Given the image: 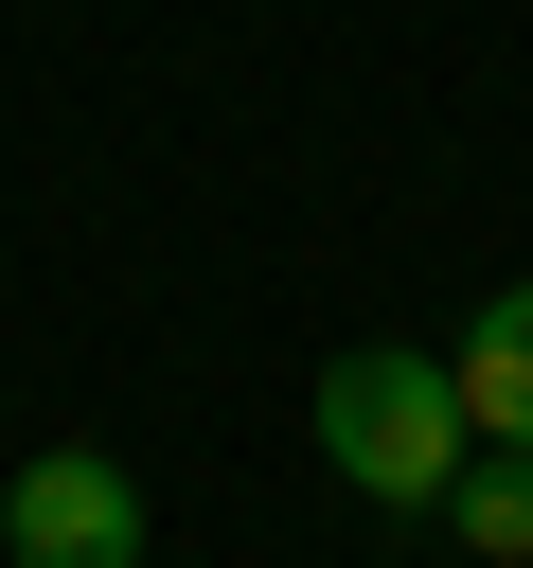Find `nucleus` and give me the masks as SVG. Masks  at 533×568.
Here are the masks:
<instances>
[{
    "label": "nucleus",
    "instance_id": "nucleus-2",
    "mask_svg": "<svg viewBox=\"0 0 533 568\" xmlns=\"http://www.w3.org/2000/svg\"><path fill=\"white\" fill-rule=\"evenodd\" d=\"M0 550L18 568H142V479L107 444H36L18 497H0Z\"/></svg>",
    "mask_w": 533,
    "mask_h": 568
},
{
    "label": "nucleus",
    "instance_id": "nucleus-4",
    "mask_svg": "<svg viewBox=\"0 0 533 568\" xmlns=\"http://www.w3.org/2000/svg\"><path fill=\"white\" fill-rule=\"evenodd\" d=\"M444 532H462L480 568H533V444H480V462L444 479Z\"/></svg>",
    "mask_w": 533,
    "mask_h": 568
},
{
    "label": "nucleus",
    "instance_id": "nucleus-1",
    "mask_svg": "<svg viewBox=\"0 0 533 568\" xmlns=\"http://www.w3.org/2000/svg\"><path fill=\"white\" fill-rule=\"evenodd\" d=\"M320 462L355 497H391V515H444V479L480 462V408H462V373L426 337H355L320 373Z\"/></svg>",
    "mask_w": 533,
    "mask_h": 568
},
{
    "label": "nucleus",
    "instance_id": "nucleus-3",
    "mask_svg": "<svg viewBox=\"0 0 533 568\" xmlns=\"http://www.w3.org/2000/svg\"><path fill=\"white\" fill-rule=\"evenodd\" d=\"M444 373H462V408H480V444H533V284H497L462 337H444Z\"/></svg>",
    "mask_w": 533,
    "mask_h": 568
}]
</instances>
